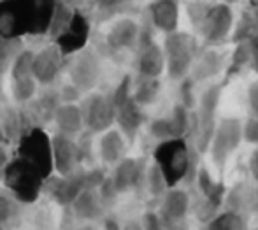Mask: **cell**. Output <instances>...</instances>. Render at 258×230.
<instances>
[{
    "instance_id": "6da1fadb",
    "label": "cell",
    "mask_w": 258,
    "mask_h": 230,
    "mask_svg": "<svg viewBox=\"0 0 258 230\" xmlns=\"http://www.w3.org/2000/svg\"><path fill=\"white\" fill-rule=\"evenodd\" d=\"M4 186L13 193L20 204H34L41 197L46 178L28 160L16 156L9 160L2 170Z\"/></svg>"
},
{
    "instance_id": "7a4b0ae2",
    "label": "cell",
    "mask_w": 258,
    "mask_h": 230,
    "mask_svg": "<svg viewBox=\"0 0 258 230\" xmlns=\"http://www.w3.org/2000/svg\"><path fill=\"white\" fill-rule=\"evenodd\" d=\"M153 162L162 170L169 188L186 180L191 169V153L186 139L160 141L153 149Z\"/></svg>"
},
{
    "instance_id": "3957f363",
    "label": "cell",
    "mask_w": 258,
    "mask_h": 230,
    "mask_svg": "<svg viewBox=\"0 0 258 230\" xmlns=\"http://www.w3.org/2000/svg\"><path fill=\"white\" fill-rule=\"evenodd\" d=\"M162 47L169 78L174 81H183L197 60V39L191 34L176 30L165 35Z\"/></svg>"
},
{
    "instance_id": "277c9868",
    "label": "cell",
    "mask_w": 258,
    "mask_h": 230,
    "mask_svg": "<svg viewBox=\"0 0 258 230\" xmlns=\"http://www.w3.org/2000/svg\"><path fill=\"white\" fill-rule=\"evenodd\" d=\"M242 142V122L239 118H223L216 123V129L211 137L209 151L211 162L218 170H223L230 162L232 155L239 149Z\"/></svg>"
},
{
    "instance_id": "5b68a950",
    "label": "cell",
    "mask_w": 258,
    "mask_h": 230,
    "mask_svg": "<svg viewBox=\"0 0 258 230\" xmlns=\"http://www.w3.org/2000/svg\"><path fill=\"white\" fill-rule=\"evenodd\" d=\"M18 156L28 160L32 165L37 167L46 180L51 178L54 170L51 137L41 127H32L21 134L18 139Z\"/></svg>"
},
{
    "instance_id": "8992f818",
    "label": "cell",
    "mask_w": 258,
    "mask_h": 230,
    "mask_svg": "<svg viewBox=\"0 0 258 230\" xmlns=\"http://www.w3.org/2000/svg\"><path fill=\"white\" fill-rule=\"evenodd\" d=\"M195 25L207 44H221L230 35L232 27H234V11L230 9L228 4L202 6Z\"/></svg>"
},
{
    "instance_id": "52a82bcc",
    "label": "cell",
    "mask_w": 258,
    "mask_h": 230,
    "mask_svg": "<svg viewBox=\"0 0 258 230\" xmlns=\"http://www.w3.org/2000/svg\"><path fill=\"white\" fill-rule=\"evenodd\" d=\"M69 58H71L67 62L69 83H72L83 93L92 92L99 85L102 76V64L99 54L90 47H85Z\"/></svg>"
},
{
    "instance_id": "ba28073f",
    "label": "cell",
    "mask_w": 258,
    "mask_h": 230,
    "mask_svg": "<svg viewBox=\"0 0 258 230\" xmlns=\"http://www.w3.org/2000/svg\"><path fill=\"white\" fill-rule=\"evenodd\" d=\"M220 85H211L199 97V107L197 114H195V141H197V149L201 153L207 151L211 137H213L214 129H216V109L218 104H220Z\"/></svg>"
},
{
    "instance_id": "9c48e42d",
    "label": "cell",
    "mask_w": 258,
    "mask_h": 230,
    "mask_svg": "<svg viewBox=\"0 0 258 230\" xmlns=\"http://www.w3.org/2000/svg\"><path fill=\"white\" fill-rule=\"evenodd\" d=\"M153 27H141L139 41L136 46L137 74L146 78H160L165 71V54L163 47L155 41Z\"/></svg>"
},
{
    "instance_id": "30bf717a",
    "label": "cell",
    "mask_w": 258,
    "mask_h": 230,
    "mask_svg": "<svg viewBox=\"0 0 258 230\" xmlns=\"http://www.w3.org/2000/svg\"><path fill=\"white\" fill-rule=\"evenodd\" d=\"M79 107L85 129L90 134H102L116 123V107L111 95L92 93L81 102Z\"/></svg>"
},
{
    "instance_id": "8fae6325",
    "label": "cell",
    "mask_w": 258,
    "mask_h": 230,
    "mask_svg": "<svg viewBox=\"0 0 258 230\" xmlns=\"http://www.w3.org/2000/svg\"><path fill=\"white\" fill-rule=\"evenodd\" d=\"M30 35V14L21 0H0V37L18 41Z\"/></svg>"
},
{
    "instance_id": "7c38bea8",
    "label": "cell",
    "mask_w": 258,
    "mask_h": 230,
    "mask_svg": "<svg viewBox=\"0 0 258 230\" xmlns=\"http://www.w3.org/2000/svg\"><path fill=\"white\" fill-rule=\"evenodd\" d=\"M191 127L190 109L183 104H176L167 114L158 116L150 123V134L156 141L183 139Z\"/></svg>"
},
{
    "instance_id": "4fadbf2b",
    "label": "cell",
    "mask_w": 258,
    "mask_h": 230,
    "mask_svg": "<svg viewBox=\"0 0 258 230\" xmlns=\"http://www.w3.org/2000/svg\"><path fill=\"white\" fill-rule=\"evenodd\" d=\"M67 58L69 56H65L54 42L37 51L34 54V67H32L35 81L42 86H51L61 71L67 67Z\"/></svg>"
},
{
    "instance_id": "5bb4252c",
    "label": "cell",
    "mask_w": 258,
    "mask_h": 230,
    "mask_svg": "<svg viewBox=\"0 0 258 230\" xmlns=\"http://www.w3.org/2000/svg\"><path fill=\"white\" fill-rule=\"evenodd\" d=\"M90 39V21L86 20L85 14H81L78 9L74 11L71 21L67 27L53 39L54 44L61 49L65 56H72L78 51L85 49Z\"/></svg>"
},
{
    "instance_id": "9a60e30c",
    "label": "cell",
    "mask_w": 258,
    "mask_h": 230,
    "mask_svg": "<svg viewBox=\"0 0 258 230\" xmlns=\"http://www.w3.org/2000/svg\"><path fill=\"white\" fill-rule=\"evenodd\" d=\"M46 181H49L48 190H49V195L54 199V202L65 207H71L72 202L76 200V197L83 190L90 188L88 170H79V169H76L74 172L67 174V176H60L58 174V178H48Z\"/></svg>"
},
{
    "instance_id": "2e32d148",
    "label": "cell",
    "mask_w": 258,
    "mask_h": 230,
    "mask_svg": "<svg viewBox=\"0 0 258 230\" xmlns=\"http://www.w3.org/2000/svg\"><path fill=\"white\" fill-rule=\"evenodd\" d=\"M146 162L141 158H125L114 165V170L111 174V180L114 183L118 193H126L144 186L146 181Z\"/></svg>"
},
{
    "instance_id": "e0dca14e",
    "label": "cell",
    "mask_w": 258,
    "mask_h": 230,
    "mask_svg": "<svg viewBox=\"0 0 258 230\" xmlns=\"http://www.w3.org/2000/svg\"><path fill=\"white\" fill-rule=\"evenodd\" d=\"M51 148L54 172H58L60 176H67L79 167L81 155H79V146L76 137H69L56 132L51 137Z\"/></svg>"
},
{
    "instance_id": "ac0fdd59",
    "label": "cell",
    "mask_w": 258,
    "mask_h": 230,
    "mask_svg": "<svg viewBox=\"0 0 258 230\" xmlns=\"http://www.w3.org/2000/svg\"><path fill=\"white\" fill-rule=\"evenodd\" d=\"M141 27L132 18H119L118 21L111 25L107 35H105V44L112 53H121V51L136 49L139 41Z\"/></svg>"
},
{
    "instance_id": "d6986e66",
    "label": "cell",
    "mask_w": 258,
    "mask_h": 230,
    "mask_svg": "<svg viewBox=\"0 0 258 230\" xmlns=\"http://www.w3.org/2000/svg\"><path fill=\"white\" fill-rule=\"evenodd\" d=\"M188 211H190V195L184 190L174 186V188L167 190L163 195L158 214L169 227L177 230V227L186 220Z\"/></svg>"
},
{
    "instance_id": "ffe728a7",
    "label": "cell",
    "mask_w": 258,
    "mask_h": 230,
    "mask_svg": "<svg viewBox=\"0 0 258 230\" xmlns=\"http://www.w3.org/2000/svg\"><path fill=\"white\" fill-rule=\"evenodd\" d=\"M150 23L162 34H172L179 27V4L177 0H153L148 7Z\"/></svg>"
},
{
    "instance_id": "44dd1931",
    "label": "cell",
    "mask_w": 258,
    "mask_h": 230,
    "mask_svg": "<svg viewBox=\"0 0 258 230\" xmlns=\"http://www.w3.org/2000/svg\"><path fill=\"white\" fill-rule=\"evenodd\" d=\"M144 107H141L134 97L126 98L123 104H119L116 107V125L121 130V134L126 137V141L134 142L137 137V134L141 132L144 122H146V114L143 111Z\"/></svg>"
},
{
    "instance_id": "7402d4cb",
    "label": "cell",
    "mask_w": 258,
    "mask_h": 230,
    "mask_svg": "<svg viewBox=\"0 0 258 230\" xmlns=\"http://www.w3.org/2000/svg\"><path fill=\"white\" fill-rule=\"evenodd\" d=\"M99 158L107 165H116L125 158L126 153V137L121 134L119 129L111 127L109 130L100 134L99 144H97Z\"/></svg>"
},
{
    "instance_id": "603a6c76",
    "label": "cell",
    "mask_w": 258,
    "mask_h": 230,
    "mask_svg": "<svg viewBox=\"0 0 258 230\" xmlns=\"http://www.w3.org/2000/svg\"><path fill=\"white\" fill-rule=\"evenodd\" d=\"M76 218L83 221H95L104 216L105 204L99 193V188H86L76 197L71 206Z\"/></svg>"
},
{
    "instance_id": "cb8c5ba5",
    "label": "cell",
    "mask_w": 258,
    "mask_h": 230,
    "mask_svg": "<svg viewBox=\"0 0 258 230\" xmlns=\"http://www.w3.org/2000/svg\"><path fill=\"white\" fill-rule=\"evenodd\" d=\"M54 127L60 134L69 137H78L85 130V123H83L81 107L78 104H63L61 102L58 105L56 112L53 116Z\"/></svg>"
},
{
    "instance_id": "d4e9b609",
    "label": "cell",
    "mask_w": 258,
    "mask_h": 230,
    "mask_svg": "<svg viewBox=\"0 0 258 230\" xmlns=\"http://www.w3.org/2000/svg\"><path fill=\"white\" fill-rule=\"evenodd\" d=\"M30 14V35H48L56 0H21Z\"/></svg>"
},
{
    "instance_id": "484cf974",
    "label": "cell",
    "mask_w": 258,
    "mask_h": 230,
    "mask_svg": "<svg viewBox=\"0 0 258 230\" xmlns=\"http://www.w3.org/2000/svg\"><path fill=\"white\" fill-rule=\"evenodd\" d=\"M197 186H199V192L204 197L207 206H209L211 209H216L225 197L223 185L214 180L206 167H201L197 172Z\"/></svg>"
},
{
    "instance_id": "4316f807",
    "label": "cell",
    "mask_w": 258,
    "mask_h": 230,
    "mask_svg": "<svg viewBox=\"0 0 258 230\" xmlns=\"http://www.w3.org/2000/svg\"><path fill=\"white\" fill-rule=\"evenodd\" d=\"M160 78H146L137 74L136 83H132V97L141 107L155 104L160 95Z\"/></svg>"
},
{
    "instance_id": "83f0119b",
    "label": "cell",
    "mask_w": 258,
    "mask_h": 230,
    "mask_svg": "<svg viewBox=\"0 0 258 230\" xmlns=\"http://www.w3.org/2000/svg\"><path fill=\"white\" fill-rule=\"evenodd\" d=\"M221 65H223V58H221L220 53L216 51H206L202 56H199L195 60L194 67V81H199V79H209L213 76H216L220 72Z\"/></svg>"
},
{
    "instance_id": "f1b7e54d",
    "label": "cell",
    "mask_w": 258,
    "mask_h": 230,
    "mask_svg": "<svg viewBox=\"0 0 258 230\" xmlns=\"http://www.w3.org/2000/svg\"><path fill=\"white\" fill-rule=\"evenodd\" d=\"M206 230H248V225L239 211L230 209L211 218Z\"/></svg>"
},
{
    "instance_id": "f546056e",
    "label": "cell",
    "mask_w": 258,
    "mask_h": 230,
    "mask_svg": "<svg viewBox=\"0 0 258 230\" xmlns=\"http://www.w3.org/2000/svg\"><path fill=\"white\" fill-rule=\"evenodd\" d=\"M37 85L34 76H27V78H18L11 79V93H13L14 102L18 104H28L37 93Z\"/></svg>"
},
{
    "instance_id": "4dcf8cb0",
    "label": "cell",
    "mask_w": 258,
    "mask_h": 230,
    "mask_svg": "<svg viewBox=\"0 0 258 230\" xmlns=\"http://www.w3.org/2000/svg\"><path fill=\"white\" fill-rule=\"evenodd\" d=\"M20 213V202L18 199L4 186L0 188V225H7L13 221Z\"/></svg>"
},
{
    "instance_id": "1f68e13d",
    "label": "cell",
    "mask_w": 258,
    "mask_h": 230,
    "mask_svg": "<svg viewBox=\"0 0 258 230\" xmlns=\"http://www.w3.org/2000/svg\"><path fill=\"white\" fill-rule=\"evenodd\" d=\"M34 51L30 49H21L16 54L13 65H11L9 72H11V79H18V78H27V76H34L32 67H34Z\"/></svg>"
},
{
    "instance_id": "d6a6232c",
    "label": "cell",
    "mask_w": 258,
    "mask_h": 230,
    "mask_svg": "<svg viewBox=\"0 0 258 230\" xmlns=\"http://www.w3.org/2000/svg\"><path fill=\"white\" fill-rule=\"evenodd\" d=\"M144 185H146L150 195H153V197L165 195V192L169 190V185H167L162 170L158 169V165H156L155 162L146 169V181H144Z\"/></svg>"
},
{
    "instance_id": "836d02e7",
    "label": "cell",
    "mask_w": 258,
    "mask_h": 230,
    "mask_svg": "<svg viewBox=\"0 0 258 230\" xmlns=\"http://www.w3.org/2000/svg\"><path fill=\"white\" fill-rule=\"evenodd\" d=\"M21 51V41H4V44L0 46V76L4 72H7L13 65L16 54Z\"/></svg>"
},
{
    "instance_id": "e575fe53",
    "label": "cell",
    "mask_w": 258,
    "mask_h": 230,
    "mask_svg": "<svg viewBox=\"0 0 258 230\" xmlns=\"http://www.w3.org/2000/svg\"><path fill=\"white\" fill-rule=\"evenodd\" d=\"M141 223H143L144 230H174L162 220V216L158 213H153V211H148L143 216V220H141Z\"/></svg>"
},
{
    "instance_id": "d590c367",
    "label": "cell",
    "mask_w": 258,
    "mask_h": 230,
    "mask_svg": "<svg viewBox=\"0 0 258 230\" xmlns=\"http://www.w3.org/2000/svg\"><path fill=\"white\" fill-rule=\"evenodd\" d=\"M242 141L258 146V118L256 116L251 114L242 123Z\"/></svg>"
},
{
    "instance_id": "8d00e7d4",
    "label": "cell",
    "mask_w": 258,
    "mask_h": 230,
    "mask_svg": "<svg viewBox=\"0 0 258 230\" xmlns=\"http://www.w3.org/2000/svg\"><path fill=\"white\" fill-rule=\"evenodd\" d=\"M58 93H60V98L63 104H78V102L81 100V95H83L81 90L76 88L72 83H67V85L61 86V90Z\"/></svg>"
},
{
    "instance_id": "74e56055",
    "label": "cell",
    "mask_w": 258,
    "mask_h": 230,
    "mask_svg": "<svg viewBox=\"0 0 258 230\" xmlns=\"http://www.w3.org/2000/svg\"><path fill=\"white\" fill-rule=\"evenodd\" d=\"M248 102H249V109H251V114L258 118V79L255 83H251V86H249Z\"/></svg>"
},
{
    "instance_id": "f35d334b",
    "label": "cell",
    "mask_w": 258,
    "mask_h": 230,
    "mask_svg": "<svg viewBox=\"0 0 258 230\" xmlns=\"http://www.w3.org/2000/svg\"><path fill=\"white\" fill-rule=\"evenodd\" d=\"M126 2H128V0H97V6H99V9H102V11L114 13L118 7L125 6Z\"/></svg>"
},
{
    "instance_id": "ab89813d",
    "label": "cell",
    "mask_w": 258,
    "mask_h": 230,
    "mask_svg": "<svg viewBox=\"0 0 258 230\" xmlns=\"http://www.w3.org/2000/svg\"><path fill=\"white\" fill-rule=\"evenodd\" d=\"M102 227L104 230H123V227L119 225V220L112 214L109 216H102Z\"/></svg>"
},
{
    "instance_id": "60d3db41",
    "label": "cell",
    "mask_w": 258,
    "mask_h": 230,
    "mask_svg": "<svg viewBox=\"0 0 258 230\" xmlns=\"http://www.w3.org/2000/svg\"><path fill=\"white\" fill-rule=\"evenodd\" d=\"M249 172H251L253 180L258 183V148L249 156Z\"/></svg>"
},
{
    "instance_id": "b9f144b4",
    "label": "cell",
    "mask_w": 258,
    "mask_h": 230,
    "mask_svg": "<svg viewBox=\"0 0 258 230\" xmlns=\"http://www.w3.org/2000/svg\"><path fill=\"white\" fill-rule=\"evenodd\" d=\"M7 162H9V155H7L6 144L0 142V170H4V167L7 165Z\"/></svg>"
},
{
    "instance_id": "7bdbcfd3",
    "label": "cell",
    "mask_w": 258,
    "mask_h": 230,
    "mask_svg": "<svg viewBox=\"0 0 258 230\" xmlns=\"http://www.w3.org/2000/svg\"><path fill=\"white\" fill-rule=\"evenodd\" d=\"M123 230H144V228H143V223H141V221L130 220V221H126V223L123 225Z\"/></svg>"
},
{
    "instance_id": "ee69618b",
    "label": "cell",
    "mask_w": 258,
    "mask_h": 230,
    "mask_svg": "<svg viewBox=\"0 0 258 230\" xmlns=\"http://www.w3.org/2000/svg\"><path fill=\"white\" fill-rule=\"evenodd\" d=\"M6 141H7V134H6V130L0 129V142H2V144H6Z\"/></svg>"
},
{
    "instance_id": "f6af8a7d",
    "label": "cell",
    "mask_w": 258,
    "mask_h": 230,
    "mask_svg": "<svg viewBox=\"0 0 258 230\" xmlns=\"http://www.w3.org/2000/svg\"><path fill=\"white\" fill-rule=\"evenodd\" d=\"M253 199H255V207L258 209V188L255 190V197H253Z\"/></svg>"
},
{
    "instance_id": "bcb514c9",
    "label": "cell",
    "mask_w": 258,
    "mask_h": 230,
    "mask_svg": "<svg viewBox=\"0 0 258 230\" xmlns=\"http://www.w3.org/2000/svg\"><path fill=\"white\" fill-rule=\"evenodd\" d=\"M65 2H67V4H71V6L74 7V4H76V2H79V0H65Z\"/></svg>"
},
{
    "instance_id": "7dc6e473",
    "label": "cell",
    "mask_w": 258,
    "mask_h": 230,
    "mask_svg": "<svg viewBox=\"0 0 258 230\" xmlns=\"http://www.w3.org/2000/svg\"><path fill=\"white\" fill-rule=\"evenodd\" d=\"M2 44H4V39H2V37H0V46H2Z\"/></svg>"
},
{
    "instance_id": "c3c4849f",
    "label": "cell",
    "mask_w": 258,
    "mask_h": 230,
    "mask_svg": "<svg viewBox=\"0 0 258 230\" xmlns=\"http://www.w3.org/2000/svg\"><path fill=\"white\" fill-rule=\"evenodd\" d=\"M0 120H2V109H0Z\"/></svg>"
},
{
    "instance_id": "681fc988",
    "label": "cell",
    "mask_w": 258,
    "mask_h": 230,
    "mask_svg": "<svg viewBox=\"0 0 258 230\" xmlns=\"http://www.w3.org/2000/svg\"><path fill=\"white\" fill-rule=\"evenodd\" d=\"M0 230H4V227H2V225H0Z\"/></svg>"
}]
</instances>
